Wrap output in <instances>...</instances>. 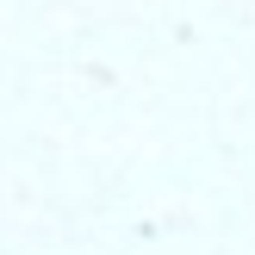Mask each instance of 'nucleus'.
I'll use <instances>...</instances> for the list:
<instances>
[]
</instances>
